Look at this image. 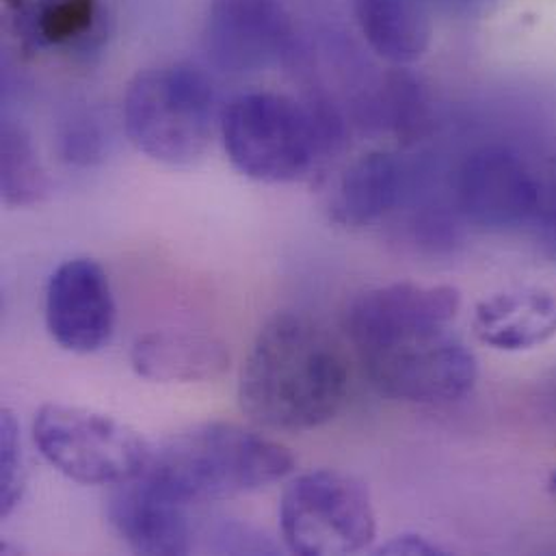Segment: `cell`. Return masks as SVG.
<instances>
[{
  "instance_id": "7a4b0ae2",
  "label": "cell",
  "mask_w": 556,
  "mask_h": 556,
  "mask_svg": "<svg viewBox=\"0 0 556 556\" xmlns=\"http://www.w3.org/2000/svg\"><path fill=\"white\" fill-rule=\"evenodd\" d=\"M294 470L276 440L232 422H206L152 446L143 477L182 505L265 490Z\"/></svg>"
},
{
  "instance_id": "3957f363",
  "label": "cell",
  "mask_w": 556,
  "mask_h": 556,
  "mask_svg": "<svg viewBox=\"0 0 556 556\" xmlns=\"http://www.w3.org/2000/svg\"><path fill=\"white\" fill-rule=\"evenodd\" d=\"M219 132L230 163L243 176L286 185L305 178L316 163L338 150L342 119L318 98L248 91L224 106Z\"/></svg>"
},
{
  "instance_id": "ffe728a7",
  "label": "cell",
  "mask_w": 556,
  "mask_h": 556,
  "mask_svg": "<svg viewBox=\"0 0 556 556\" xmlns=\"http://www.w3.org/2000/svg\"><path fill=\"white\" fill-rule=\"evenodd\" d=\"M24 455L20 427L11 412H2L0 418V516L9 518L20 505L24 494Z\"/></svg>"
},
{
  "instance_id": "7c38bea8",
  "label": "cell",
  "mask_w": 556,
  "mask_h": 556,
  "mask_svg": "<svg viewBox=\"0 0 556 556\" xmlns=\"http://www.w3.org/2000/svg\"><path fill=\"white\" fill-rule=\"evenodd\" d=\"M2 15L30 54L87 56L106 39L102 0H2Z\"/></svg>"
},
{
  "instance_id": "52a82bcc",
  "label": "cell",
  "mask_w": 556,
  "mask_h": 556,
  "mask_svg": "<svg viewBox=\"0 0 556 556\" xmlns=\"http://www.w3.org/2000/svg\"><path fill=\"white\" fill-rule=\"evenodd\" d=\"M359 359L377 392L418 405L455 403L479 377L475 353L451 329L405 338Z\"/></svg>"
},
{
  "instance_id": "d6986e66",
  "label": "cell",
  "mask_w": 556,
  "mask_h": 556,
  "mask_svg": "<svg viewBox=\"0 0 556 556\" xmlns=\"http://www.w3.org/2000/svg\"><path fill=\"white\" fill-rule=\"evenodd\" d=\"M375 111L399 141H416L429 122L425 91L418 80L405 72L392 74L386 80L375 100Z\"/></svg>"
},
{
  "instance_id": "7402d4cb",
  "label": "cell",
  "mask_w": 556,
  "mask_h": 556,
  "mask_svg": "<svg viewBox=\"0 0 556 556\" xmlns=\"http://www.w3.org/2000/svg\"><path fill=\"white\" fill-rule=\"evenodd\" d=\"M542 230H544L546 243L556 252V182L542 213Z\"/></svg>"
},
{
  "instance_id": "5bb4252c",
  "label": "cell",
  "mask_w": 556,
  "mask_h": 556,
  "mask_svg": "<svg viewBox=\"0 0 556 556\" xmlns=\"http://www.w3.org/2000/svg\"><path fill=\"white\" fill-rule=\"evenodd\" d=\"M477 338L496 351H531L556 336V292L522 286L496 292L475 307Z\"/></svg>"
},
{
  "instance_id": "5b68a950",
  "label": "cell",
  "mask_w": 556,
  "mask_h": 556,
  "mask_svg": "<svg viewBox=\"0 0 556 556\" xmlns=\"http://www.w3.org/2000/svg\"><path fill=\"white\" fill-rule=\"evenodd\" d=\"M279 529L294 555H357L375 542L377 516L359 479L338 470H312L286 485Z\"/></svg>"
},
{
  "instance_id": "8fae6325",
  "label": "cell",
  "mask_w": 556,
  "mask_h": 556,
  "mask_svg": "<svg viewBox=\"0 0 556 556\" xmlns=\"http://www.w3.org/2000/svg\"><path fill=\"white\" fill-rule=\"evenodd\" d=\"M115 316L111 281L96 261H65L48 279L46 327L61 349L80 355L104 349L113 338Z\"/></svg>"
},
{
  "instance_id": "9c48e42d",
  "label": "cell",
  "mask_w": 556,
  "mask_h": 556,
  "mask_svg": "<svg viewBox=\"0 0 556 556\" xmlns=\"http://www.w3.org/2000/svg\"><path fill=\"white\" fill-rule=\"evenodd\" d=\"M457 206L477 228L505 232L540 215V185L525 159L505 146H483L457 172Z\"/></svg>"
},
{
  "instance_id": "4fadbf2b",
  "label": "cell",
  "mask_w": 556,
  "mask_h": 556,
  "mask_svg": "<svg viewBox=\"0 0 556 556\" xmlns=\"http://www.w3.org/2000/svg\"><path fill=\"white\" fill-rule=\"evenodd\" d=\"M106 518L117 538L137 555L176 556L191 551L187 505L161 492L143 475L113 485Z\"/></svg>"
},
{
  "instance_id": "277c9868",
  "label": "cell",
  "mask_w": 556,
  "mask_h": 556,
  "mask_svg": "<svg viewBox=\"0 0 556 556\" xmlns=\"http://www.w3.org/2000/svg\"><path fill=\"white\" fill-rule=\"evenodd\" d=\"M222 111L211 78L189 63L139 72L124 96V126L132 146L156 163L180 167L204 156Z\"/></svg>"
},
{
  "instance_id": "e0dca14e",
  "label": "cell",
  "mask_w": 556,
  "mask_h": 556,
  "mask_svg": "<svg viewBox=\"0 0 556 556\" xmlns=\"http://www.w3.org/2000/svg\"><path fill=\"white\" fill-rule=\"evenodd\" d=\"M368 46L394 65L418 61L431 43V15L422 0H351Z\"/></svg>"
},
{
  "instance_id": "ac0fdd59",
  "label": "cell",
  "mask_w": 556,
  "mask_h": 556,
  "mask_svg": "<svg viewBox=\"0 0 556 556\" xmlns=\"http://www.w3.org/2000/svg\"><path fill=\"white\" fill-rule=\"evenodd\" d=\"M0 187L7 206H35L48 195V178L37 159L30 137L22 126H2Z\"/></svg>"
},
{
  "instance_id": "9a60e30c",
  "label": "cell",
  "mask_w": 556,
  "mask_h": 556,
  "mask_svg": "<svg viewBox=\"0 0 556 556\" xmlns=\"http://www.w3.org/2000/svg\"><path fill=\"white\" fill-rule=\"evenodd\" d=\"M130 366L139 377L156 383L211 381L230 368V351L206 333L159 329L132 342Z\"/></svg>"
},
{
  "instance_id": "6da1fadb",
  "label": "cell",
  "mask_w": 556,
  "mask_h": 556,
  "mask_svg": "<svg viewBox=\"0 0 556 556\" xmlns=\"http://www.w3.org/2000/svg\"><path fill=\"white\" fill-rule=\"evenodd\" d=\"M342 344L314 318L278 312L258 331L239 377V403L271 431H312L331 422L349 396Z\"/></svg>"
},
{
  "instance_id": "30bf717a",
  "label": "cell",
  "mask_w": 556,
  "mask_h": 556,
  "mask_svg": "<svg viewBox=\"0 0 556 556\" xmlns=\"http://www.w3.org/2000/svg\"><path fill=\"white\" fill-rule=\"evenodd\" d=\"M292 39V22L279 0H213L202 30L208 61L226 74L274 67L290 54Z\"/></svg>"
},
{
  "instance_id": "603a6c76",
  "label": "cell",
  "mask_w": 556,
  "mask_h": 556,
  "mask_svg": "<svg viewBox=\"0 0 556 556\" xmlns=\"http://www.w3.org/2000/svg\"><path fill=\"white\" fill-rule=\"evenodd\" d=\"M548 490H551V494H553V498L556 501V470H553V475L548 479Z\"/></svg>"
},
{
  "instance_id": "ba28073f",
  "label": "cell",
  "mask_w": 556,
  "mask_h": 556,
  "mask_svg": "<svg viewBox=\"0 0 556 556\" xmlns=\"http://www.w3.org/2000/svg\"><path fill=\"white\" fill-rule=\"evenodd\" d=\"M462 307V292L448 283L396 281L355 296L344 312V331L357 355L405 338L448 329Z\"/></svg>"
},
{
  "instance_id": "44dd1931",
  "label": "cell",
  "mask_w": 556,
  "mask_h": 556,
  "mask_svg": "<svg viewBox=\"0 0 556 556\" xmlns=\"http://www.w3.org/2000/svg\"><path fill=\"white\" fill-rule=\"evenodd\" d=\"M379 555L433 556L444 555V551L420 535H399L379 548Z\"/></svg>"
},
{
  "instance_id": "2e32d148",
  "label": "cell",
  "mask_w": 556,
  "mask_h": 556,
  "mask_svg": "<svg viewBox=\"0 0 556 556\" xmlns=\"http://www.w3.org/2000/svg\"><path fill=\"white\" fill-rule=\"evenodd\" d=\"M407 189V172L392 152H368L340 176L331 195V219L344 228H366L390 215Z\"/></svg>"
},
{
  "instance_id": "8992f818",
  "label": "cell",
  "mask_w": 556,
  "mask_h": 556,
  "mask_svg": "<svg viewBox=\"0 0 556 556\" xmlns=\"http://www.w3.org/2000/svg\"><path fill=\"white\" fill-rule=\"evenodd\" d=\"M43 459L83 485H119L141 477L152 446L128 425L74 405H43L33 422Z\"/></svg>"
}]
</instances>
